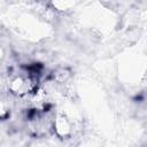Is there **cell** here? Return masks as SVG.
Wrapping results in <instances>:
<instances>
[{
	"label": "cell",
	"instance_id": "6da1fadb",
	"mask_svg": "<svg viewBox=\"0 0 147 147\" xmlns=\"http://www.w3.org/2000/svg\"><path fill=\"white\" fill-rule=\"evenodd\" d=\"M8 107H7V105H6V102L2 100V99H0V118H3L5 116H7L8 115Z\"/></svg>",
	"mask_w": 147,
	"mask_h": 147
}]
</instances>
